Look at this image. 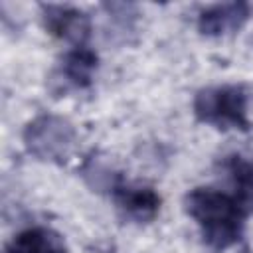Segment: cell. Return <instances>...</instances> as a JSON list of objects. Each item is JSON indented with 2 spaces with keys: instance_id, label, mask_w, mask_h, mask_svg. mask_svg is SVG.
Instances as JSON below:
<instances>
[{
  "instance_id": "6da1fadb",
  "label": "cell",
  "mask_w": 253,
  "mask_h": 253,
  "mask_svg": "<svg viewBox=\"0 0 253 253\" xmlns=\"http://www.w3.org/2000/svg\"><path fill=\"white\" fill-rule=\"evenodd\" d=\"M186 211L202 229L208 245L225 249L241 239L247 210L225 192L213 188H196L186 196Z\"/></svg>"
},
{
  "instance_id": "7a4b0ae2",
  "label": "cell",
  "mask_w": 253,
  "mask_h": 253,
  "mask_svg": "<svg viewBox=\"0 0 253 253\" xmlns=\"http://www.w3.org/2000/svg\"><path fill=\"white\" fill-rule=\"evenodd\" d=\"M194 115L198 121L217 128L247 130L251 126L247 117V93L239 85H221L198 91L194 99Z\"/></svg>"
},
{
  "instance_id": "3957f363",
  "label": "cell",
  "mask_w": 253,
  "mask_h": 253,
  "mask_svg": "<svg viewBox=\"0 0 253 253\" xmlns=\"http://www.w3.org/2000/svg\"><path fill=\"white\" fill-rule=\"evenodd\" d=\"M24 144L40 160L65 162L75 146L73 125L57 115H40L24 128Z\"/></svg>"
},
{
  "instance_id": "277c9868",
  "label": "cell",
  "mask_w": 253,
  "mask_h": 253,
  "mask_svg": "<svg viewBox=\"0 0 253 253\" xmlns=\"http://www.w3.org/2000/svg\"><path fill=\"white\" fill-rule=\"evenodd\" d=\"M42 18L45 30L51 36L73 43V47L85 45L91 36V20L79 8L63 4H42Z\"/></svg>"
},
{
  "instance_id": "5b68a950",
  "label": "cell",
  "mask_w": 253,
  "mask_h": 253,
  "mask_svg": "<svg viewBox=\"0 0 253 253\" xmlns=\"http://www.w3.org/2000/svg\"><path fill=\"white\" fill-rule=\"evenodd\" d=\"M249 4L245 2H225L213 4L200 12L198 16V30L204 36H225L233 34L243 28L249 20Z\"/></svg>"
},
{
  "instance_id": "8992f818",
  "label": "cell",
  "mask_w": 253,
  "mask_h": 253,
  "mask_svg": "<svg viewBox=\"0 0 253 253\" xmlns=\"http://www.w3.org/2000/svg\"><path fill=\"white\" fill-rule=\"evenodd\" d=\"M111 194L117 208L134 221H148L160 210V196L146 186H128L119 180Z\"/></svg>"
},
{
  "instance_id": "52a82bcc",
  "label": "cell",
  "mask_w": 253,
  "mask_h": 253,
  "mask_svg": "<svg viewBox=\"0 0 253 253\" xmlns=\"http://www.w3.org/2000/svg\"><path fill=\"white\" fill-rule=\"evenodd\" d=\"M6 253H69V251L63 237L53 229L30 227L20 231L10 241Z\"/></svg>"
},
{
  "instance_id": "ba28073f",
  "label": "cell",
  "mask_w": 253,
  "mask_h": 253,
  "mask_svg": "<svg viewBox=\"0 0 253 253\" xmlns=\"http://www.w3.org/2000/svg\"><path fill=\"white\" fill-rule=\"evenodd\" d=\"M97 63L99 59L93 49H89L87 45H77L65 53L63 63H61V73L71 85L89 87L93 73L97 69Z\"/></svg>"
},
{
  "instance_id": "9c48e42d",
  "label": "cell",
  "mask_w": 253,
  "mask_h": 253,
  "mask_svg": "<svg viewBox=\"0 0 253 253\" xmlns=\"http://www.w3.org/2000/svg\"><path fill=\"white\" fill-rule=\"evenodd\" d=\"M223 168L231 178V184L235 190L233 196L243 204L247 211H251L253 210V162L241 154H233V156H227V160L223 162Z\"/></svg>"
}]
</instances>
